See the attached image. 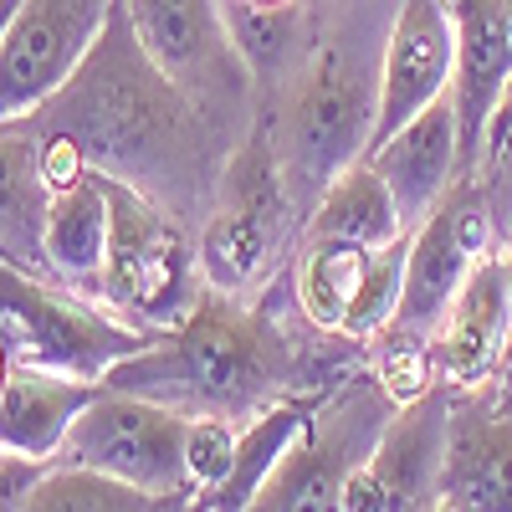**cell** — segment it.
<instances>
[{
  "mask_svg": "<svg viewBox=\"0 0 512 512\" xmlns=\"http://www.w3.org/2000/svg\"><path fill=\"white\" fill-rule=\"evenodd\" d=\"M144 507H164L159 497H149L144 487L108 477L98 466H67L57 461L26 497L21 512H144Z\"/></svg>",
  "mask_w": 512,
  "mask_h": 512,
  "instance_id": "603a6c76",
  "label": "cell"
},
{
  "mask_svg": "<svg viewBox=\"0 0 512 512\" xmlns=\"http://www.w3.org/2000/svg\"><path fill=\"white\" fill-rule=\"evenodd\" d=\"M400 400L395 390L369 374L333 379L328 400L308 420V431L297 436V446L282 456V466L256 492V512H297V507H338L344 487L364 472V461L374 456L384 425L395 420Z\"/></svg>",
  "mask_w": 512,
  "mask_h": 512,
  "instance_id": "8992f818",
  "label": "cell"
},
{
  "mask_svg": "<svg viewBox=\"0 0 512 512\" xmlns=\"http://www.w3.org/2000/svg\"><path fill=\"white\" fill-rule=\"evenodd\" d=\"M502 395H507V405H512V390H507V384H502Z\"/></svg>",
  "mask_w": 512,
  "mask_h": 512,
  "instance_id": "f1b7e54d",
  "label": "cell"
},
{
  "mask_svg": "<svg viewBox=\"0 0 512 512\" xmlns=\"http://www.w3.org/2000/svg\"><path fill=\"white\" fill-rule=\"evenodd\" d=\"M303 236H344V241H359V246L379 251V246L410 236V226L400 216L395 190L384 185V175L364 154L359 164H349L344 175L318 195V205L308 210V221H303Z\"/></svg>",
  "mask_w": 512,
  "mask_h": 512,
  "instance_id": "44dd1931",
  "label": "cell"
},
{
  "mask_svg": "<svg viewBox=\"0 0 512 512\" xmlns=\"http://www.w3.org/2000/svg\"><path fill=\"white\" fill-rule=\"evenodd\" d=\"M21 123L72 139L93 169L149 190L169 210H195L205 200L216 205L226 180L210 159V134L221 123L144 52L123 0L113 6L88 62L36 113L16 118V128Z\"/></svg>",
  "mask_w": 512,
  "mask_h": 512,
  "instance_id": "6da1fadb",
  "label": "cell"
},
{
  "mask_svg": "<svg viewBox=\"0 0 512 512\" xmlns=\"http://www.w3.org/2000/svg\"><path fill=\"white\" fill-rule=\"evenodd\" d=\"M333 379H318V384H303L282 400H272L256 420L241 425V441H236V461L221 482H210L195 492L190 507H210V512H241V507H256V492L262 482L282 466V456L297 446V436L308 431V420L318 415V405L328 400Z\"/></svg>",
  "mask_w": 512,
  "mask_h": 512,
  "instance_id": "ac0fdd59",
  "label": "cell"
},
{
  "mask_svg": "<svg viewBox=\"0 0 512 512\" xmlns=\"http://www.w3.org/2000/svg\"><path fill=\"white\" fill-rule=\"evenodd\" d=\"M451 400L456 384L436 379L395 410L384 425L364 472L344 487V512H431L441 507V472H446V436H451Z\"/></svg>",
  "mask_w": 512,
  "mask_h": 512,
  "instance_id": "8fae6325",
  "label": "cell"
},
{
  "mask_svg": "<svg viewBox=\"0 0 512 512\" xmlns=\"http://www.w3.org/2000/svg\"><path fill=\"white\" fill-rule=\"evenodd\" d=\"M118 0H21L0 31V118L36 113L88 62Z\"/></svg>",
  "mask_w": 512,
  "mask_h": 512,
  "instance_id": "30bf717a",
  "label": "cell"
},
{
  "mask_svg": "<svg viewBox=\"0 0 512 512\" xmlns=\"http://www.w3.org/2000/svg\"><path fill=\"white\" fill-rule=\"evenodd\" d=\"M108 195V262L98 277V303L149 333L180 328L210 292L200 267V241L185 236L180 216L149 190L128 185L108 169H93Z\"/></svg>",
  "mask_w": 512,
  "mask_h": 512,
  "instance_id": "277c9868",
  "label": "cell"
},
{
  "mask_svg": "<svg viewBox=\"0 0 512 512\" xmlns=\"http://www.w3.org/2000/svg\"><path fill=\"white\" fill-rule=\"evenodd\" d=\"M108 226H113L108 195L93 169H88V180L52 195L47 231H41V267L52 272V282L77 287V292H98V277L108 262Z\"/></svg>",
  "mask_w": 512,
  "mask_h": 512,
  "instance_id": "ffe728a7",
  "label": "cell"
},
{
  "mask_svg": "<svg viewBox=\"0 0 512 512\" xmlns=\"http://www.w3.org/2000/svg\"><path fill=\"white\" fill-rule=\"evenodd\" d=\"M405 256H410V236L379 246L369 256V272L359 282V297H354L338 338H349V344H379L390 333V323L400 313V297H405Z\"/></svg>",
  "mask_w": 512,
  "mask_h": 512,
  "instance_id": "cb8c5ba5",
  "label": "cell"
},
{
  "mask_svg": "<svg viewBox=\"0 0 512 512\" xmlns=\"http://www.w3.org/2000/svg\"><path fill=\"white\" fill-rule=\"evenodd\" d=\"M497 379L512 390V338H507V349H502V364H497Z\"/></svg>",
  "mask_w": 512,
  "mask_h": 512,
  "instance_id": "4316f807",
  "label": "cell"
},
{
  "mask_svg": "<svg viewBox=\"0 0 512 512\" xmlns=\"http://www.w3.org/2000/svg\"><path fill=\"white\" fill-rule=\"evenodd\" d=\"M441 507L446 512H512V405L502 395V379L456 384Z\"/></svg>",
  "mask_w": 512,
  "mask_h": 512,
  "instance_id": "7c38bea8",
  "label": "cell"
},
{
  "mask_svg": "<svg viewBox=\"0 0 512 512\" xmlns=\"http://www.w3.org/2000/svg\"><path fill=\"white\" fill-rule=\"evenodd\" d=\"M507 338H512V272L502 251H487L472 267V277L461 282V292L451 297L441 323L431 328L425 354H431L436 379L487 384L497 379Z\"/></svg>",
  "mask_w": 512,
  "mask_h": 512,
  "instance_id": "5bb4252c",
  "label": "cell"
},
{
  "mask_svg": "<svg viewBox=\"0 0 512 512\" xmlns=\"http://www.w3.org/2000/svg\"><path fill=\"white\" fill-rule=\"evenodd\" d=\"M190 420L195 415L164 405V400L103 384L98 400L67 431L57 461L98 466L108 477L144 487L164 507H190L200 492L190 472Z\"/></svg>",
  "mask_w": 512,
  "mask_h": 512,
  "instance_id": "52a82bcc",
  "label": "cell"
},
{
  "mask_svg": "<svg viewBox=\"0 0 512 512\" xmlns=\"http://www.w3.org/2000/svg\"><path fill=\"white\" fill-rule=\"evenodd\" d=\"M492 205L477 175H461L436 210L410 231V256H405V297L400 313L390 323V333L405 338H431V328L441 323V313L451 308V297L461 292V282L472 277V267L482 262L492 246Z\"/></svg>",
  "mask_w": 512,
  "mask_h": 512,
  "instance_id": "9c48e42d",
  "label": "cell"
},
{
  "mask_svg": "<svg viewBox=\"0 0 512 512\" xmlns=\"http://www.w3.org/2000/svg\"><path fill=\"white\" fill-rule=\"evenodd\" d=\"M236 441H241V425L226 415H195L190 420V472L195 487H210L231 472L236 461Z\"/></svg>",
  "mask_w": 512,
  "mask_h": 512,
  "instance_id": "484cf974",
  "label": "cell"
},
{
  "mask_svg": "<svg viewBox=\"0 0 512 512\" xmlns=\"http://www.w3.org/2000/svg\"><path fill=\"white\" fill-rule=\"evenodd\" d=\"M369 164L395 190L400 216L415 231L436 210V200L461 180V108L446 88L425 113H415L405 128H395L384 144L369 149Z\"/></svg>",
  "mask_w": 512,
  "mask_h": 512,
  "instance_id": "2e32d148",
  "label": "cell"
},
{
  "mask_svg": "<svg viewBox=\"0 0 512 512\" xmlns=\"http://www.w3.org/2000/svg\"><path fill=\"white\" fill-rule=\"evenodd\" d=\"M477 180L487 190V205H492V216L512 221V82H507V93L487 123V139H482V159H477Z\"/></svg>",
  "mask_w": 512,
  "mask_h": 512,
  "instance_id": "d4e9b609",
  "label": "cell"
},
{
  "mask_svg": "<svg viewBox=\"0 0 512 512\" xmlns=\"http://www.w3.org/2000/svg\"><path fill=\"white\" fill-rule=\"evenodd\" d=\"M456 82V21L446 0H400L390 41H384V77H379V123L374 144H384L425 113Z\"/></svg>",
  "mask_w": 512,
  "mask_h": 512,
  "instance_id": "4fadbf2b",
  "label": "cell"
},
{
  "mask_svg": "<svg viewBox=\"0 0 512 512\" xmlns=\"http://www.w3.org/2000/svg\"><path fill=\"white\" fill-rule=\"evenodd\" d=\"M226 26L241 62L256 77V88H272V93H282L297 77L318 36L308 0H226Z\"/></svg>",
  "mask_w": 512,
  "mask_h": 512,
  "instance_id": "d6986e66",
  "label": "cell"
},
{
  "mask_svg": "<svg viewBox=\"0 0 512 512\" xmlns=\"http://www.w3.org/2000/svg\"><path fill=\"white\" fill-rule=\"evenodd\" d=\"M456 21V108H461V175H477L487 123L512 82V0H446Z\"/></svg>",
  "mask_w": 512,
  "mask_h": 512,
  "instance_id": "9a60e30c",
  "label": "cell"
},
{
  "mask_svg": "<svg viewBox=\"0 0 512 512\" xmlns=\"http://www.w3.org/2000/svg\"><path fill=\"white\" fill-rule=\"evenodd\" d=\"M0 328H6V364L57 369L77 379H108L113 364L149 349L159 333L88 303L77 287L41 282L31 267H0Z\"/></svg>",
  "mask_w": 512,
  "mask_h": 512,
  "instance_id": "5b68a950",
  "label": "cell"
},
{
  "mask_svg": "<svg viewBox=\"0 0 512 512\" xmlns=\"http://www.w3.org/2000/svg\"><path fill=\"white\" fill-rule=\"evenodd\" d=\"M400 6V0H395ZM395 11H344L328 31L318 26L308 62L282 88V113L272 128V154L282 185L308 221L318 195L374 149L379 123V77H384V41H390Z\"/></svg>",
  "mask_w": 512,
  "mask_h": 512,
  "instance_id": "3957f363",
  "label": "cell"
},
{
  "mask_svg": "<svg viewBox=\"0 0 512 512\" xmlns=\"http://www.w3.org/2000/svg\"><path fill=\"white\" fill-rule=\"evenodd\" d=\"M103 384L164 400L185 415H226L236 425L303 390L287 333L231 292H205L180 328L159 333L149 349L113 364Z\"/></svg>",
  "mask_w": 512,
  "mask_h": 512,
  "instance_id": "7a4b0ae2",
  "label": "cell"
},
{
  "mask_svg": "<svg viewBox=\"0 0 512 512\" xmlns=\"http://www.w3.org/2000/svg\"><path fill=\"white\" fill-rule=\"evenodd\" d=\"M103 390V379H77L57 369L6 364V390H0V451L57 461L62 441Z\"/></svg>",
  "mask_w": 512,
  "mask_h": 512,
  "instance_id": "e0dca14e",
  "label": "cell"
},
{
  "mask_svg": "<svg viewBox=\"0 0 512 512\" xmlns=\"http://www.w3.org/2000/svg\"><path fill=\"white\" fill-rule=\"evenodd\" d=\"M502 256H507V272H512V221H507V231H502Z\"/></svg>",
  "mask_w": 512,
  "mask_h": 512,
  "instance_id": "83f0119b",
  "label": "cell"
},
{
  "mask_svg": "<svg viewBox=\"0 0 512 512\" xmlns=\"http://www.w3.org/2000/svg\"><path fill=\"white\" fill-rule=\"evenodd\" d=\"M123 6L134 16L144 52L216 123H226L246 103L256 77L231 41L226 0H123Z\"/></svg>",
  "mask_w": 512,
  "mask_h": 512,
  "instance_id": "ba28073f",
  "label": "cell"
},
{
  "mask_svg": "<svg viewBox=\"0 0 512 512\" xmlns=\"http://www.w3.org/2000/svg\"><path fill=\"white\" fill-rule=\"evenodd\" d=\"M374 246L344 236H303V256L292 272V303L308 318L313 333H344V318L359 297Z\"/></svg>",
  "mask_w": 512,
  "mask_h": 512,
  "instance_id": "7402d4cb",
  "label": "cell"
}]
</instances>
